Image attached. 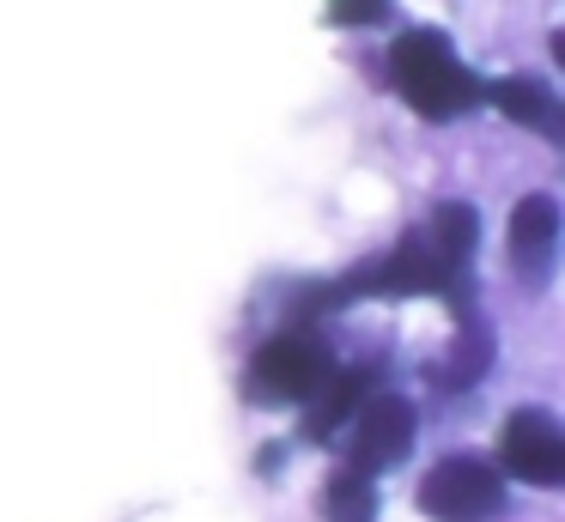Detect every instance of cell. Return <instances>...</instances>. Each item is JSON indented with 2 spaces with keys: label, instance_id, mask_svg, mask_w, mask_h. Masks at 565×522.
<instances>
[{
  "label": "cell",
  "instance_id": "5",
  "mask_svg": "<svg viewBox=\"0 0 565 522\" xmlns=\"http://www.w3.org/2000/svg\"><path fill=\"white\" fill-rule=\"evenodd\" d=\"M414 444V407L402 395H377V401H359V437H353V461L359 473H377L395 468Z\"/></svg>",
  "mask_w": 565,
  "mask_h": 522
},
{
  "label": "cell",
  "instance_id": "4",
  "mask_svg": "<svg viewBox=\"0 0 565 522\" xmlns=\"http://www.w3.org/2000/svg\"><path fill=\"white\" fill-rule=\"evenodd\" d=\"M499 456H504V468H511L516 480H529V486H559L565 480V437H559V425H553L547 413H535V407L511 413Z\"/></svg>",
  "mask_w": 565,
  "mask_h": 522
},
{
  "label": "cell",
  "instance_id": "11",
  "mask_svg": "<svg viewBox=\"0 0 565 522\" xmlns=\"http://www.w3.org/2000/svg\"><path fill=\"white\" fill-rule=\"evenodd\" d=\"M377 510V492H371V473H341L329 486V516L334 522H371Z\"/></svg>",
  "mask_w": 565,
  "mask_h": 522
},
{
  "label": "cell",
  "instance_id": "10",
  "mask_svg": "<svg viewBox=\"0 0 565 522\" xmlns=\"http://www.w3.org/2000/svg\"><path fill=\"white\" fill-rule=\"evenodd\" d=\"M475 237H480V225H475V206H462V201H444L438 206V219H431V249H438V262L450 267H462L468 255H475Z\"/></svg>",
  "mask_w": 565,
  "mask_h": 522
},
{
  "label": "cell",
  "instance_id": "1",
  "mask_svg": "<svg viewBox=\"0 0 565 522\" xmlns=\"http://www.w3.org/2000/svg\"><path fill=\"white\" fill-rule=\"evenodd\" d=\"M390 73H395V92L419 109V116H462V109L480 104V85L462 61L450 55L438 31H407L395 36L390 49Z\"/></svg>",
  "mask_w": 565,
  "mask_h": 522
},
{
  "label": "cell",
  "instance_id": "9",
  "mask_svg": "<svg viewBox=\"0 0 565 522\" xmlns=\"http://www.w3.org/2000/svg\"><path fill=\"white\" fill-rule=\"evenodd\" d=\"M487 97L499 104V116L523 121V128H553V121H559V104H553V92H547L541 79H529V73H516V79H499Z\"/></svg>",
  "mask_w": 565,
  "mask_h": 522
},
{
  "label": "cell",
  "instance_id": "7",
  "mask_svg": "<svg viewBox=\"0 0 565 522\" xmlns=\"http://www.w3.org/2000/svg\"><path fill=\"white\" fill-rule=\"evenodd\" d=\"M553 237H559V206H553L547 194L516 201V213H511V255L529 267V274H541V267H547Z\"/></svg>",
  "mask_w": 565,
  "mask_h": 522
},
{
  "label": "cell",
  "instance_id": "2",
  "mask_svg": "<svg viewBox=\"0 0 565 522\" xmlns=\"http://www.w3.org/2000/svg\"><path fill=\"white\" fill-rule=\"evenodd\" d=\"M419 504L438 522H480L504 504V480L475 456H444L438 468L419 480Z\"/></svg>",
  "mask_w": 565,
  "mask_h": 522
},
{
  "label": "cell",
  "instance_id": "12",
  "mask_svg": "<svg viewBox=\"0 0 565 522\" xmlns=\"http://www.w3.org/2000/svg\"><path fill=\"white\" fill-rule=\"evenodd\" d=\"M329 19L334 24H377V19H390V0H329Z\"/></svg>",
  "mask_w": 565,
  "mask_h": 522
},
{
  "label": "cell",
  "instance_id": "8",
  "mask_svg": "<svg viewBox=\"0 0 565 522\" xmlns=\"http://www.w3.org/2000/svg\"><path fill=\"white\" fill-rule=\"evenodd\" d=\"M359 401H365V376L359 371H329L322 376V388L310 395V413H305V432L310 437H329L341 419H353Z\"/></svg>",
  "mask_w": 565,
  "mask_h": 522
},
{
  "label": "cell",
  "instance_id": "3",
  "mask_svg": "<svg viewBox=\"0 0 565 522\" xmlns=\"http://www.w3.org/2000/svg\"><path fill=\"white\" fill-rule=\"evenodd\" d=\"M329 371H334L329 352H322L310 334H280V340H268V347L256 352L249 388H256V395H280V401H310Z\"/></svg>",
  "mask_w": 565,
  "mask_h": 522
},
{
  "label": "cell",
  "instance_id": "6",
  "mask_svg": "<svg viewBox=\"0 0 565 522\" xmlns=\"http://www.w3.org/2000/svg\"><path fill=\"white\" fill-rule=\"evenodd\" d=\"M450 279L456 274L438 262V249H431V243H402V249H395L390 262L365 279V286H377V291H444Z\"/></svg>",
  "mask_w": 565,
  "mask_h": 522
}]
</instances>
